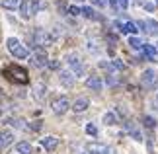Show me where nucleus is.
<instances>
[{
	"instance_id": "f257e3e1",
	"label": "nucleus",
	"mask_w": 158,
	"mask_h": 154,
	"mask_svg": "<svg viewBox=\"0 0 158 154\" xmlns=\"http://www.w3.org/2000/svg\"><path fill=\"white\" fill-rule=\"evenodd\" d=\"M4 76L14 84H27L29 82V76H27V70L22 69L20 65H8L4 69Z\"/></svg>"
},
{
	"instance_id": "f03ea898",
	"label": "nucleus",
	"mask_w": 158,
	"mask_h": 154,
	"mask_svg": "<svg viewBox=\"0 0 158 154\" xmlns=\"http://www.w3.org/2000/svg\"><path fill=\"white\" fill-rule=\"evenodd\" d=\"M6 47H8V51L14 55L16 59H27L29 57V51L16 37H8V39H6Z\"/></svg>"
},
{
	"instance_id": "7ed1b4c3",
	"label": "nucleus",
	"mask_w": 158,
	"mask_h": 154,
	"mask_svg": "<svg viewBox=\"0 0 158 154\" xmlns=\"http://www.w3.org/2000/svg\"><path fill=\"white\" fill-rule=\"evenodd\" d=\"M37 10H39V0H22V4H20V14L23 20H29L31 16L37 14Z\"/></svg>"
},
{
	"instance_id": "20e7f679",
	"label": "nucleus",
	"mask_w": 158,
	"mask_h": 154,
	"mask_svg": "<svg viewBox=\"0 0 158 154\" xmlns=\"http://www.w3.org/2000/svg\"><path fill=\"white\" fill-rule=\"evenodd\" d=\"M66 65H69V69H70V72L74 76H84L86 66H84V63L80 60L78 55H66Z\"/></svg>"
},
{
	"instance_id": "39448f33",
	"label": "nucleus",
	"mask_w": 158,
	"mask_h": 154,
	"mask_svg": "<svg viewBox=\"0 0 158 154\" xmlns=\"http://www.w3.org/2000/svg\"><path fill=\"white\" fill-rule=\"evenodd\" d=\"M29 60H31V65L37 66V69H43V66L49 65V59H47L45 49H43V47H37V45H35L33 55H31V59H29Z\"/></svg>"
},
{
	"instance_id": "423d86ee",
	"label": "nucleus",
	"mask_w": 158,
	"mask_h": 154,
	"mask_svg": "<svg viewBox=\"0 0 158 154\" xmlns=\"http://www.w3.org/2000/svg\"><path fill=\"white\" fill-rule=\"evenodd\" d=\"M69 107H72L70 106V102H69V98L66 96H59V98H55L53 100V103H51V109L57 115H63V113H66L69 111Z\"/></svg>"
},
{
	"instance_id": "0eeeda50",
	"label": "nucleus",
	"mask_w": 158,
	"mask_h": 154,
	"mask_svg": "<svg viewBox=\"0 0 158 154\" xmlns=\"http://www.w3.org/2000/svg\"><path fill=\"white\" fill-rule=\"evenodd\" d=\"M33 41H35V45L37 47H47V45H51V35L45 31V29H41V27H37L33 31Z\"/></svg>"
},
{
	"instance_id": "6e6552de",
	"label": "nucleus",
	"mask_w": 158,
	"mask_h": 154,
	"mask_svg": "<svg viewBox=\"0 0 158 154\" xmlns=\"http://www.w3.org/2000/svg\"><path fill=\"white\" fill-rule=\"evenodd\" d=\"M141 82L144 88H148V90H154L156 88V84H158V78H156V72L154 70H144L143 72V76H141Z\"/></svg>"
},
{
	"instance_id": "1a4fd4ad",
	"label": "nucleus",
	"mask_w": 158,
	"mask_h": 154,
	"mask_svg": "<svg viewBox=\"0 0 158 154\" xmlns=\"http://www.w3.org/2000/svg\"><path fill=\"white\" fill-rule=\"evenodd\" d=\"M88 154H111V148L106 144H100V143H90L86 146Z\"/></svg>"
},
{
	"instance_id": "9d476101",
	"label": "nucleus",
	"mask_w": 158,
	"mask_h": 154,
	"mask_svg": "<svg viewBox=\"0 0 158 154\" xmlns=\"http://www.w3.org/2000/svg\"><path fill=\"white\" fill-rule=\"evenodd\" d=\"M86 88L90 90H94V92H100L102 88H104V82H102V78L98 74H90L86 78Z\"/></svg>"
},
{
	"instance_id": "9b49d317",
	"label": "nucleus",
	"mask_w": 158,
	"mask_h": 154,
	"mask_svg": "<svg viewBox=\"0 0 158 154\" xmlns=\"http://www.w3.org/2000/svg\"><path fill=\"white\" fill-rule=\"evenodd\" d=\"M12 143H14V133L8 131V129L0 131V148H8Z\"/></svg>"
},
{
	"instance_id": "f8f14e48",
	"label": "nucleus",
	"mask_w": 158,
	"mask_h": 154,
	"mask_svg": "<svg viewBox=\"0 0 158 154\" xmlns=\"http://www.w3.org/2000/svg\"><path fill=\"white\" fill-rule=\"evenodd\" d=\"M59 78H60V84H63V86L70 88V86H74V78H76V76L72 74V72H69V70H60Z\"/></svg>"
},
{
	"instance_id": "ddd939ff",
	"label": "nucleus",
	"mask_w": 158,
	"mask_h": 154,
	"mask_svg": "<svg viewBox=\"0 0 158 154\" xmlns=\"http://www.w3.org/2000/svg\"><path fill=\"white\" fill-rule=\"evenodd\" d=\"M88 106H90L88 98H78V100L72 103V109H74L76 113H82V111H86V109H88Z\"/></svg>"
},
{
	"instance_id": "4468645a",
	"label": "nucleus",
	"mask_w": 158,
	"mask_h": 154,
	"mask_svg": "<svg viewBox=\"0 0 158 154\" xmlns=\"http://www.w3.org/2000/svg\"><path fill=\"white\" fill-rule=\"evenodd\" d=\"M125 129L129 131V135H131V137L135 139V140H143L141 131H139V129L135 127V123H133V121H125Z\"/></svg>"
},
{
	"instance_id": "2eb2a0df",
	"label": "nucleus",
	"mask_w": 158,
	"mask_h": 154,
	"mask_svg": "<svg viewBox=\"0 0 158 154\" xmlns=\"http://www.w3.org/2000/svg\"><path fill=\"white\" fill-rule=\"evenodd\" d=\"M41 144H43V148L45 150H55V148H57V144H59V139L57 137H45L43 140H41Z\"/></svg>"
},
{
	"instance_id": "dca6fc26",
	"label": "nucleus",
	"mask_w": 158,
	"mask_h": 154,
	"mask_svg": "<svg viewBox=\"0 0 158 154\" xmlns=\"http://www.w3.org/2000/svg\"><path fill=\"white\" fill-rule=\"evenodd\" d=\"M109 6L115 12H125L127 6H129V0H109Z\"/></svg>"
},
{
	"instance_id": "f3484780",
	"label": "nucleus",
	"mask_w": 158,
	"mask_h": 154,
	"mask_svg": "<svg viewBox=\"0 0 158 154\" xmlns=\"http://www.w3.org/2000/svg\"><path fill=\"white\" fill-rule=\"evenodd\" d=\"M16 152L18 154H31L33 152V146L27 143V140H22V143L16 144Z\"/></svg>"
},
{
	"instance_id": "a211bd4d",
	"label": "nucleus",
	"mask_w": 158,
	"mask_h": 154,
	"mask_svg": "<svg viewBox=\"0 0 158 154\" xmlns=\"http://www.w3.org/2000/svg\"><path fill=\"white\" fill-rule=\"evenodd\" d=\"M141 53L144 55V59H147V60H156V49L152 45H143Z\"/></svg>"
},
{
	"instance_id": "6ab92c4d",
	"label": "nucleus",
	"mask_w": 158,
	"mask_h": 154,
	"mask_svg": "<svg viewBox=\"0 0 158 154\" xmlns=\"http://www.w3.org/2000/svg\"><path fill=\"white\" fill-rule=\"evenodd\" d=\"M82 14L88 18V20H102V16L100 14H96V10L94 8H90V6H84L82 8Z\"/></svg>"
},
{
	"instance_id": "aec40b11",
	"label": "nucleus",
	"mask_w": 158,
	"mask_h": 154,
	"mask_svg": "<svg viewBox=\"0 0 158 154\" xmlns=\"http://www.w3.org/2000/svg\"><path fill=\"white\" fill-rule=\"evenodd\" d=\"M45 94H47V88H45L43 84H37V86H35V90H33V96L37 98V100H43V96H45Z\"/></svg>"
},
{
	"instance_id": "412c9836",
	"label": "nucleus",
	"mask_w": 158,
	"mask_h": 154,
	"mask_svg": "<svg viewBox=\"0 0 158 154\" xmlns=\"http://www.w3.org/2000/svg\"><path fill=\"white\" fill-rule=\"evenodd\" d=\"M129 45H131L133 49H139V51H141V49H143V45H144V43H143L141 39H139V37H137V35H131V37H129Z\"/></svg>"
},
{
	"instance_id": "4be33fe9",
	"label": "nucleus",
	"mask_w": 158,
	"mask_h": 154,
	"mask_svg": "<svg viewBox=\"0 0 158 154\" xmlns=\"http://www.w3.org/2000/svg\"><path fill=\"white\" fill-rule=\"evenodd\" d=\"M20 4H22V0H2V6H4L6 10H14Z\"/></svg>"
},
{
	"instance_id": "5701e85b",
	"label": "nucleus",
	"mask_w": 158,
	"mask_h": 154,
	"mask_svg": "<svg viewBox=\"0 0 158 154\" xmlns=\"http://www.w3.org/2000/svg\"><path fill=\"white\" fill-rule=\"evenodd\" d=\"M147 27H148V33H150V35H158V22L147 20Z\"/></svg>"
},
{
	"instance_id": "b1692460",
	"label": "nucleus",
	"mask_w": 158,
	"mask_h": 154,
	"mask_svg": "<svg viewBox=\"0 0 158 154\" xmlns=\"http://www.w3.org/2000/svg\"><path fill=\"white\" fill-rule=\"evenodd\" d=\"M143 123H144V127H147V129H154L156 127V119H154V117H150V115H144L143 117Z\"/></svg>"
},
{
	"instance_id": "393cba45",
	"label": "nucleus",
	"mask_w": 158,
	"mask_h": 154,
	"mask_svg": "<svg viewBox=\"0 0 158 154\" xmlns=\"http://www.w3.org/2000/svg\"><path fill=\"white\" fill-rule=\"evenodd\" d=\"M104 123H106V125H115V123H117V117H115V113H111V111L106 113V115H104Z\"/></svg>"
},
{
	"instance_id": "a878e982",
	"label": "nucleus",
	"mask_w": 158,
	"mask_h": 154,
	"mask_svg": "<svg viewBox=\"0 0 158 154\" xmlns=\"http://www.w3.org/2000/svg\"><path fill=\"white\" fill-rule=\"evenodd\" d=\"M4 123H8V125H14V127H18V129H22V127H26V125H23V123H22L20 119H14V117H8V119H6Z\"/></svg>"
},
{
	"instance_id": "bb28decb",
	"label": "nucleus",
	"mask_w": 158,
	"mask_h": 154,
	"mask_svg": "<svg viewBox=\"0 0 158 154\" xmlns=\"http://www.w3.org/2000/svg\"><path fill=\"white\" fill-rule=\"evenodd\" d=\"M100 69H104V70H107V72H115L113 63H106V60H102V63H100Z\"/></svg>"
},
{
	"instance_id": "cd10ccee",
	"label": "nucleus",
	"mask_w": 158,
	"mask_h": 154,
	"mask_svg": "<svg viewBox=\"0 0 158 154\" xmlns=\"http://www.w3.org/2000/svg\"><path fill=\"white\" fill-rule=\"evenodd\" d=\"M86 133L90 135V137H96V135H98V129H96L94 123H88L86 125Z\"/></svg>"
},
{
	"instance_id": "c85d7f7f",
	"label": "nucleus",
	"mask_w": 158,
	"mask_h": 154,
	"mask_svg": "<svg viewBox=\"0 0 158 154\" xmlns=\"http://www.w3.org/2000/svg\"><path fill=\"white\" fill-rule=\"evenodd\" d=\"M113 66H115V70H123V69H125V65L121 63L119 59H113Z\"/></svg>"
},
{
	"instance_id": "c756f323",
	"label": "nucleus",
	"mask_w": 158,
	"mask_h": 154,
	"mask_svg": "<svg viewBox=\"0 0 158 154\" xmlns=\"http://www.w3.org/2000/svg\"><path fill=\"white\" fill-rule=\"evenodd\" d=\"M69 12H70L72 16H78V14H82V8H78V6H70Z\"/></svg>"
},
{
	"instance_id": "7c9ffc66",
	"label": "nucleus",
	"mask_w": 158,
	"mask_h": 154,
	"mask_svg": "<svg viewBox=\"0 0 158 154\" xmlns=\"http://www.w3.org/2000/svg\"><path fill=\"white\" fill-rule=\"evenodd\" d=\"M106 82H107L109 86H117V78H113V74H109V76L106 78Z\"/></svg>"
},
{
	"instance_id": "2f4dec72",
	"label": "nucleus",
	"mask_w": 158,
	"mask_h": 154,
	"mask_svg": "<svg viewBox=\"0 0 158 154\" xmlns=\"http://www.w3.org/2000/svg\"><path fill=\"white\" fill-rule=\"evenodd\" d=\"M29 127H31L33 131H39V129H41V121H35V123H31Z\"/></svg>"
},
{
	"instance_id": "473e14b6",
	"label": "nucleus",
	"mask_w": 158,
	"mask_h": 154,
	"mask_svg": "<svg viewBox=\"0 0 158 154\" xmlns=\"http://www.w3.org/2000/svg\"><path fill=\"white\" fill-rule=\"evenodd\" d=\"M47 66H49V69H59V63H57V60H49Z\"/></svg>"
},
{
	"instance_id": "72a5a7b5",
	"label": "nucleus",
	"mask_w": 158,
	"mask_h": 154,
	"mask_svg": "<svg viewBox=\"0 0 158 154\" xmlns=\"http://www.w3.org/2000/svg\"><path fill=\"white\" fill-rule=\"evenodd\" d=\"M144 10L152 12V10H154V4H152V2H147V4H144Z\"/></svg>"
},
{
	"instance_id": "f704fd0d",
	"label": "nucleus",
	"mask_w": 158,
	"mask_h": 154,
	"mask_svg": "<svg viewBox=\"0 0 158 154\" xmlns=\"http://www.w3.org/2000/svg\"><path fill=\"white\" fill-rule=\"evenodd\" d=\"M94 4H98V6H106V4H107V0H94Z\"/></svg>"
},
{
	"instance_id": "c9c22d12",
	"label": "nucleus",
	"mask_w": 158,
	"mask_h": 154,
	"mask_svg": "<svg viewBox=\"0 0 158 154\" xmlns=\"http://www.w3.org/2000/svg\"><path fill=\"white\" fill-rule=\"evenodd\" d=\"M82 154H88V152H82Z\"/></svg>"
},
{
	"instance_id": "e433bc0d",
	"label": "nucleus",
	"mask_w": 158,
	"mask_h": 154,
	"mask_svg": "<svg viewBox=\"0 0 158 154\" xmlns=\"http://www.w3.org/2000/svg\"><path fill=\"white\" fill-rule=\"evenodd\" d=\"M156 2H158V0H156Z\"/></svg>"
}]
</instances>
